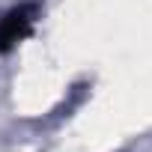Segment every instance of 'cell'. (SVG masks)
<instances>
[{"label":"cell","mask_w":152,"mask_h":152,"mask_svg":"<svg viewBox=\"0 0 152 152\" xmlns=\"http://www.w3.org/2000/svg\"><path fill=\"white\" fill-rule=\"evenodd\" d=\"M36 15H39V9L33 3H24V6L9 9L3 18H0V54L12 51L18 42H24L30 36V30L36 24Z\"/></svg>","instance_id":"6da1fadb"}]
</instances>
